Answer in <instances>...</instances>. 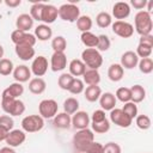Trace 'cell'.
I'll return each instance as SVG.
<instances>
[{
    "label": "cell",
    "mask_w": 153,
    "mask_h": 153,
    "mask_svg": "<svg viewBox=\"0 0 153 153\" xmlns=\"http://www.w3.org/2000/svg\"><path fill=\"white\" fill-rule=\"evenodd\" d=\"M76 153H81V152H76Z\"/></svg>",
    "instance_id": "59"
},
{
    "label": "cell",
    "mask_w": 153,
    "mask_h": 153,
    "mask_svg": "<svg viewBox=\"0 0 153 153\" xmlns=\"http://www.w3.org/2000/svg\"><path fill=\"white\" fill-rule=\"evenodd\" d=\"M130 93H131V102L137 104L141 103L145 97H146V90L141 85H134L130 87Z\"/></svg>",
    "instance_id": "29"
},
{
    "label": "cell",
    "mask_w": 153,
    "mask_h": 153,
    "mask_svg": "<svg viewBox=\"0 0 153 153\" xmlns=\"http://www.w3.org/2000/svg\"><path fill=\"white\" fill-rule=\"evenodd\" d=\"M13 62L8 59H1L0 60V74L1 75H10L11 73H13Z\"/></svg>",
    "instance_id": "42"
},
{
    "label": "cell",
    "mask_w": 153,
    "mask_h": 153,
    "mask_svg": "<svg viewBox=\"0 0 153 153\" xmlns=\"http://www.w3.org/2000/svg\"><path fill=\"white\" fill-rule=\"evenodd\" d=\"M11 41L18 45V44H26V45H31L33 47L36 44V37L35 35L30 33V32H24L20 30H14L11 33Z\"/></svg>",
    "instance_id": "9"
},
{
    "label": "cell",
    "mask_w": 153,
    "mask_h": 153,
    "mask_svg": "<svg viewBox=\"0 0 153 153\" xmlns=\"http://www.w3.org/2000/svg\"><path fill=\"white\" fill-rule=\"evenodd\" d=\"M130 5L134 6V8H136V10H142V8L146 7L147 1L146 0H131Z\"/></svg>",
    "instance_id": "52"
},
{
    "label": "cell",
    "mask_w": 153,
    "mask_h": 153,
    "mask_svg": "<svg viewBox=\"0 0 153 153\" xmlns=\"http://www.w3.org/2000/svg\"><path fill=\"white\" fill-rule=\"evenodd\" d=\"M137 66H139L140 72L143 74H149L153 71V61L151 57H145V59L139 60Z\"/></svg>",
    "instance_id": "38"
},
{
    "label": "cell",
    "mask_w": 153,
    "mask_h": 153,
    "mask_svg": "<svg viewBox=\"0 0 153 153\" xmlns=\"http://www.w3.org/2000/svg\"><path fill=\"white\" fill-rule=\"evenodd\" d=\"M51 48H53L54 51H62V53H65V50L67 48L66 38L63 36H56L51 41Z\"/></svg>",
    "instance_id": "36"
},
{
    "label": "cell",
    "mask_w": 153,
    "mask_h": 153,
    "mask_svg": "<svg viewBox=\"0 0 153 153\" xmlns=\"http://www.w3.org/2000/svg\"><path fill=\"white\" fill-rule=\"evenodd\" d=\"M4 53H5V51H4V48H2V45L0 44V60L2 59V56H4Z\"/></svg>",
    "instance_id": "57"
},
{
    "label": "cell",
    "mask_w": 153,
    "mask_h": 153,
    "mask_svg": "<svg viewBox=\"0 0 153 153\" xmlns=\"http://www.w3.org/2000/svg\"><path fill=\"white\" fill-rule=\"evenodd\" d=\"M73 79H74V76H73V75H71L69 73H62V74L59 76L57 85H59V87H60V88L68 91V88H69V86H71V84H72Z\"/></svg>",
    "instance_id": "39"
},
{
    "label": "cell",
    "mask_w": 153,
    "mask_h": 153,
    "mask_svg": "<svg viewBox=\"0 0 153 153\" xmlns=\"http://www.w3.org/2000/svg\"><path fill=\"white\" fill-rule=\"evenodd\" d=\"M68 68H69V74L71 75H73L74 78L76 76H82V74L85 73V71H86V66H85V63L81 61V60H79V59H74V60H72L71 62H69V65H68Z\"/></svg>",
    "instance_id": "22"
},
{
    "label": "cell",
    "mask_w": 153,
    "mask_h": 153,
    "mask_svg": "<svg viewBox=\"0 0 153 153\" xmlns=\"http://www.w3.org/2000/svg\"><path fill=\"white\" fill-rule=\"evenodd\" d=\"M103 153H122L121 146L116 142H108L103 145Z\"/></svg>",
    "instance_id": "48"
},
{
    "label": "cell",
    "mask_w": 153,
    "mask_h": 153,
    "mask_svg": "<svg viewBox=\"0 0 153 153\" xmlns=\"http://www.w3.org/2000/svg\"><path fill=\"white\" fill-rule=\"evenodd\" d=\"M14 126V121L10 115H2L0 116V127L6 129L7 131H11L13 129Z\"/></svg>",
    "instance_id": "47"
},
{
    "label": "cell",
    "mask_w": 153,
    "mask_h": 153,
    "mask_svg": "<svg viewBox=\"0 0 153 153\" xmlns=\"http://www.w3.org/2000/svg\"><path fill=\"white\" fill-rule=\"evenodd\" d=\"M13 78L17 82H25V81H29V79L31 78V71L27 66L25 65H19L17 67H14L13 69Z\"/></svg>",
    "instance_id": "17"
},
{
    "label": "cell",
    "mask_w": 153,
    "mask_h": 153,
    "mask_svg": "<svg viewBox=\"0 0 153 153\" xmlns=\"http://www.w3.org/2000/svg\"><path fill=\"white\" fill-rule=\"evenodd\" d=\"M90 122H91V120L86 111H76L75 114H73L72 126L74 129H78V130L86 129V128H88Z\"/></svg>",
    "instance_id": "13"
},
{
    "label": "cell",
    "mask_w": 153,
    "mask_h": 153,
    "mask_svg": "<svg viewBox=\"0 0 153 153\" xmlns=\"http://www.w3.org/2000/svg\"><path fill=\"white\" fill-rule=\"evenodd\" d=\"M30 71L37 78L43 76L47 73V71H48V60H47V57L45 56H42V55L35 57L33 61H32V63H31Z\"/></svg>",
    "instance_id": "10"
},
{
    "label": "cell",
    "mask_w": 153,
    "mask_h": 153,
    "mask_svg": "<svg viewBox=\"0 0 153 153\" xmlns=\"http://www.w3.org/2000/svg\"><path fill=\"white\" fill-rule=\"evenodd\" d=\"M84 94L87 102L93 103V102H97L102 96V88L98 85H91L84 90Z\"/></svg>",
    "instance_id": "28"
},
{
    "label": "cell",
    "mask_w": 153,
    "mask_h": 153,
    "mask_svg": "<svg viewBox=\"0 0 153 153\" xmlns=\"http://www.w3.org/2000/svg\"><path fill=\"white\" fill-rule=\"evenodd\" d=\"M139 63V56L135 54V51L133 50H128L126 53L122 54L121 56V66L123 67V69H133L134 67H136Z\"/></svg>",
    "instance_id": "15"
},
{
    "label": "cell",
    "mask_w": 153,
    "mask_h": 153,
    "mask_svg": "<svg viewBox=\"0 0 153 153\" xmlns=\"http://www.w3.org/2000/svg\"><path fill=\"white\" fill-rule=\"evenodd\" d=\"M91 127H92V131H94L97 134H105L110 130V122H109L108 118H105L102 122L91 123Z\"/></svg>",
    "instance_id": "37"
},
{
    "label": "cell",
    "mask_w": 153,
    "mask_h": 153,
    "mask_svg": "<svg viewBox=\"0 0 153 153\" xmlns=\"http://www.w3.org/2000/svg\"><path fill=\"white\" fill-rule=\"evenodd\" d=\"M110 121L121 128H128L133 123V120L126 112H123L122 109H117V108L110 111Z\"/></svg>",
    "instance_id": "7"
},
{
    "label": "cell",
    "mask_w": 153,
    "mask_h": 153,
    "mask_svg": "<svg viewBox=\"0 0 153 153\" xmlns=\"http://www.w3.org/2000/svg\"><path fill=\"white\" fill-rule=\"evenodd\" d=\"M44 127V120L39 115H29L22 120V128L26 133L39 131Z\"/></svg>",
    "instance_id": "5"
},
{
    "label": "cell",
    "mask_w": 153,
    "mask_h": 153,
    "mask_svg": "<svg viewBox=\"0 0 153 153\" xmlns=\"http://www.w3.org/2000/svg\"><path fill=\"white\" fill-rule=\"evenodd\" d=\"M0 153H16V151H14L12 147L6 146V147H2V148L0 149Z\"/></svg>",
    "instance_id": "55"
},
{
    "label": "cell",
    "mask_w": 153,
    "mask_h": 153,
    "mask_svg": "<svg viewBox=\"0 0 153 153\" xmlns=\"http://www.w3.org/2000/svg\"><path fill=\"white\" fill-rule=\"evenodd\" d=\"M16 26H17V30L27 32V31L33 26V19L31 18L30 14H27V13H22V14H19V16L17 17Z\"/></svg>",
    "instance_id": "20"
},
{
    "label": "cell",
    "mask_w": 153,
    "mask_h": 153,
    "mask_svg": "<svg viewBox=\"0 0 153 153\" xmlns=\"http://www.w3.org/2000/svg\"><path fill=\"white\" fill-rule=\"evenodd\" d=\"M82 81L88 86L98 85L100 82V74L98 69H86L85 73L82 74Z\"/></svg>",
    "instance_id": "25"
},
{
    "label": "cell",
    "mask_w": 153,
    "mask_h": 153,
    "mask_svg": "<svg viewBox=\"0 0 153 153\" xmlns=\"http://www.w3.org/2000/svg\"><path fill=\"white\" fill-rule=\"evenodd\" d=\"M92 19L90 16H80L76 20V27L81 31V32H87L92 29Z\"/></svg>",
    "instance_id": "32"
},
{
    "label": "cell",
    "mask_w": 153,
    "mask_h": 153,
    "mask_svg": "<svg viewBox=\"0 0 153 153\" xmlns=\"http://www.w3.org/2000/svg\"><path fill=\"white\" fill-rule=\"evenodd\" d=\"M130 14V6L128 2L124 1H118L115 2L112 6V16L115 17V19L117 20H123L126 18H128Z\"/></svg>",
    "instance_id": "14"
},
{
    "label": "cell",
    "mask_w": 153,
    "mask_h": 153,
    "mask_svg": "<svg viewBox=\"0 0 153 153\" xmlns=\"http://www.w3.org/2000/svg\"><path fill=\"white\" fill-rule=\"evenodd\" d=\"M53 36V30L49 25L47 24H41L37 25L35 29V37L38 41H48Z\"/></svg>",
    "instance_id": "23"
},
{
    "label": "cell",
    "mask_w": 153,
    "mask_h": 153,
    "mask_svg": "<svg viewBox=\"0 0 153 153\" xmlns=\"http://www.w3.org/2000/svg\"><path fill=\"white\" fill-rule=\"evenodd\" d=\"M134 23H135V30L140 36L151 35V32L153 30L151 13H148L147 11H139L135 14Z\"/></svg>",
    "instance_id": "1"
},
{
    "label": "cell",
    "mask_w": 153,
    "mask_h": 153,
    "mask_svg": "<svg viewBox=\"0 0 153 153\" xmlns=\"http://www.w3.org/2000/svg\"><path fill=\"white\" fill-rule=\"evenodd\" d=\"M44 2H35L31 8H30V16L33 20H38L41 22L42 20V12H43V8H44Z\"/></svg>",
    "instance_id": "34"
},
{
    "label": "cell",
    "mask_w": 153,
    "mask_h": 153,
    "mask_svg": "<svg viewBox=\"0 0 153 153\" xmlns=\"http://www.w3.org/2000/svg\"><path fill=\"white\" fill-rule=\"evenodd\" d=\"M1 2H2V1H1V0H0V4H1Z\"/></svg>",
    "instance_id": "58"
},
{
    "label": "cell",
    "mask_w": 153,
    "mask_h": 153,
    "mask_svg": "<svg viewBox=\"0 0 153 153\" xmlns=\"http://www.w3.org/2000/svg\"><path fill=\"white\" fill-rule=\"evenodd\" d=\"M7 134H8V131H7L6 129H4V128H1V127H0V142L6 140Z\"/></svg>",
    "instance_id": "54"
},
{
    "label": "cell",
    "mask_w": 153,
    "mask_h": 153,
    "mask_svg": "<svg viewBox=\"0 0 153 153\" xmlns=\"http://www.w3.org/2000/svg\"><path fill=\"white\" fill-rule=\"evenodd\" d=\"M123 75H124V69H123V67L120 63H112V65H110V67L108 69V78L111 81L117 82V81L122 80Z\"/></svg>",
    "instance_id": "24"
},
{
    "label": "cell",
    "mask_w": 153,
    "mask_h": 153,
    "mask_svg": "<svg viewBox=\"0 0 153 153\" xmlns=\"http://www.w3.org/2000/svg\"><path fill=\"white\" fill-rule=\"evenodd\" d=\"M59 12V17L65 20V22H69V23H74L78 20V18L80 17V10L75 4L68 2V4H63L57 8Z\"/></svg>",
    "instance_id": "4"
},
{
    "label": "cell",
    "mask_w": 153,
    "mask_h": 153,
    "mask_svg": "<svg viewBox=\"0 0 153 153\" xmlns=\"http://www.w3.org/2000/svg\"><path fill=\"white\" fill-rule=\"evenodd\" d=\"M94 141V134L91 129H80L73 136V146L78 152L84 153L86 147Z\"/></svg>",
    "instance_id": "2"
},
{
    "label": "cell",
    "mask_w": 153,
    "mask_h": 153,
    "mask_svg": "<svg viewBox=\"0 0 153 153\" xmlns=\"http://www.w3.org/2000/svg\"><path fill=\"white\" fill-rule=\"evenodd\" d=\"M139 43H142V44L153 47V36H152V35H145V36H141L140 39H139Z\"/></svg>",
    "instance_id": "51"
},
{
    "label": "cell",
    "mask_w": 153,
    "mask_h": 153,
    "mask_svg": "<svg viewBox=\"0 0 153 153\" xmlns=\"http://www.w3.org/2000/svg\"><path fill=\"white\" fill-rule=\"evenodd\" d=\"M105 118H106L105 111L102 110V109H99V110H94V111H93V114H92V116H91L90 120H91L92 123H98V122L104 121Z\"/></svg>",
    "instance_id": "50"
},
{
    "label": "cell",
    "mask_w": 153,
    "mask_h": 153,
    "mask_svg": "<svg viewBox=\"0 0 153 153\" xmlns=\"http://www.w3.org/2000/svg\"><path fill=\"white\" fill-rule=\"evenodd\" d=\"M98 100H99V104H100L102 110H104V111H111L112 109H115L116 102H117L115 94L111 93V92H105V93H103V94L99 97Z\"/></svg>",
    "instance_id": "19"
},
{
    "label": "cell",
    "mask_w": 153,
    "mask_h": 153,
    "mask_svg": "<svg viewBox=\"0 0 153 153\" xmlns=\"http://www.w3.org/2000/svg\"><path fill=\"white\" fill-rule=\"evenodd\" d=\"M8 7H17L22 4V0H5L4 1Z\"/></svg>",
    "instance_id": "53"
},
{
    "label": "cell",
    "mask_w": 153,
    "mask_h": 153,
    "mask_svg": "<svg viewBox=\"0 0 153 153\" xmlns=\"http://www.w3.org/2000/svg\"><path fill=\"white\" fill-rule=\"evenodd\" d=\"M152 49H153V47H149V45H146V44L139 43V44H137V48H136L135 54H136L139 57H141V59L149 57V56H151V54H152Z\"/></svg>",
    "instance_id": "45"
},
{
    "label": "cell",
    "mask_w": 153,
    "mask_h": 153,
    "mask_svg": "<svg viewBox=\"0 0 153 153\" xmlns=\"http://www.w3.org/2000/svg\"><path fill=\"white\" fill-rule=\"evenodd\" d=\"M81 61L88 69H98L103 65V56L96 48H86L81 53Z\"/></svg>",
    "instance_id": "3"
},
{
    "label": "cell",
    "mask_w": 153,
    "mask_h": 153,
    "mask_svg": "<svg viewBox=\"0 0 153 153\" xmlns=\"http://www.w3.org/2000/svg\"><path fill=\"white\" fill-rule=\"evenodd\" d=\"M96 23L99 27L105 29L112 24V18L108 12H99L96 17Z\"/></svg>",
    "instance_id": "33"
},
{
    "label": "cell",
    "mask_w": 153,
    "mask_h": 153,
    "mask_svg": "<svg viewBox=\"0 0 153 153\" xmlns=\"http://www.w3.org/2000/svg\"><path fill=\"white\" fill-rule=\"evenodd\" d=\"M122 110H123V112H126L131 120H134V118L137 116V106H136V104L133 103V102L124 103Z\"/></svg>",
    "instance_id": "46"
},
{
    "label": "cell",
    "mask_w": 153,
    "mask_h": 153,
    "mask_svg": "<svg viewBox=\"0 0 153 153\" xmlns=\"http://www.w3.org/2000/svg\"><path fill=\"white\" fill-rule=\"evenodd\" d=\"M47 84L42 78H33L29 82V90L33 94H42L45 91Z\"/></svg>",
    "instance_id": "27"
},
{
    "label": "cell",
    "mask_w": 153,
    "mask_h": 153,
    "mask_svg": "<svg viewBox=\"0 0 153 153\" xmlns=\"http://www.w3.org/2000/svg\"><path fill=\"white\" fill-rule=\"evenodd\" d=\"M24 111H25V104L20 99H16L8 115L10 116H19V115H23Z\"/></svg>",
    "instance_id": "43"
},
{
    "label": "cell",
    "mask_w": 153,
    "mask_h": 153,
    "mask_svg": "<svg viewBox=\"0 0 153 153\" xmlns=\"http://www.w3.org/2000/svg\"><path fill=\"white\" fill-rule=\"evenodd\" d=\"M17 56L23 61H29L35 56V48L26 44H18L14 48Z\"/></svg>",
    "instance_id": "21"
},
{
    "label": "cell",
    "mask_w": 153,
    "mask_h": 153,
    "mask_svg": "<svg viewBox=\"0 0 153 153\" xmlns=\"http://www.w3.org/2000/svg\"><path fill=\"white\" fill-rule=\"evenodd\" d=\"M72 124V118L66 112H60V114H56L55 117H54V126L56 128H60V129H67L69 128Z\"/></svg>",
    "instance_id": "26"
},
{
    "label": "cell",
    "mask_w": 153,
    "mask_h": 153,
    "mask_svg": "<svg viewBox=\"0 0 153 153\" xmlns=\"http://www.w3.org/2000/svg\"><path fill=\"white\" fill-rule=\"evenodd\" d=\"M116 99H118L120 102L122 103H128V102H131V93H130V88L129 87H120L117 88L116 91V94H115Z\"/></svg>",
    "instance_id": "35"
},
{
    "label": "cell",
    "mask_w": 153,
    "mask_h": 153,
    "mask_svg": "<svg viewBox=\"0 0 153 153\" xmlns=\"http://www.w3.org/2000/svg\"><path fill=\"white\" fill-rule=\"evenodd\" d=\"M79 109V100L74 97H69L63 102V112L68 115H73Z\"/></svg>",
    "instance_id": "31"
},
{
    "label": "cell",
    "mask_w": 153,
    "mask_h": 153,
    "mask_svg": "<svg viewBox=\"0 0 153 153\" xmlns=\"http://www.w3.org/2000/svg\"><path fill=\"white\" fill-rule=\"evenodd\" d=\"M26 140V134L24 130L20 129H12L11 131H8L7 137L5 140V142L10 146V147H18L22 143H24V141Z\"/></svg>",
    "instance_id": "11"
},
{
    "label": "cell",
    "mask_w": 153,
    "mask_h": 153,
    "mask_svg": "<svg viewBox=\"0 0 153 153\" xmlns=\"http://www.w3.org/2000/svg\"><path fill=\"white\" fill-rule=\"evenodd\" d=\"M147 12L148 13H151V11H152V8H153V1H147Z\"/></svg>",
    "instance_id": "56"
},
{
    "label": "cell",
    "mask_w": 153,
    "mask_h": 153,
    "mask_svg": "<svg viewBox=\"0 0 153 153\" xmlns=\"http://www.w3.org/2000/svg\"><path fill=\"white\" fill-rule=\"evenodd\" d=\"M50 67L53 72L63 71L67 67V56L62 51H54L50 59Z\"/></svg>",
    "instance_id": "12"
},
{
    "label": "cell",
    "mask_w": 153,
    "mask_h": 153,
    "mask_svg": "<svg viewBox=\"0 0 153 153\" xmlns=\"http://www.w3.org/2000/svg\"><path fill=\"white\" fill-rule=\"evenodd\" d=\"M111 27L114 33L122 38H129L134 33V26L126 20H116L111 24Z\"/></svg>",
    "instance_id": "8"
},
{
    "label": "cell",
    "mask_w": 153,
    "mask_h": 153,
    "mask_svg": "<svg viewBox=\"0 0 153 153\" xmlns=\"http://www.w3.org/2000/svg\"><path fill=\"white\" fill-rule=\"evenodd\" d=\"M57 110H59V105H57L56 100H54V99H43L38 104L39 116L43 120L44 118H54L55 115L57 114Z\"/></svg>",
    "instance_id": "6"
},
{
    "label": "cell",
    "mask_w": 153,
    "mask_h": 153,
    "mask_svg": "<svg viewBox=\"0 0 153 153\" xmlns=\"http://www.w3.org/2000/svg\"><path fill=\"white\" fill-rule=\"evenodd\" d=\"M111 45V42L109 39V37L106 35H99L98 36V43H97V50L100 53V51H106L109 50Z\"/></svg>",
    "instance_id": "44"
},
{
    "label": "cell",
    "mask_w": 153,
    "mask_h": 153,
    "mask_svg": "<svg viewBox=\"0 0 153 153\" xmlns=\"http://www.w3.org/2000/svg\"><path fill=\"white\" fill-rule=\"evenodd\" d=\"M80 39H81L82 44L85 47H87V48H96L97 47V43H98V36H96L91 31L81 32Z\"/></svg>",
    "instance_id": "30"
},
{
    "label": "cell",
    "mask_w": 153,
    "mask_h": 153,
    "mask_svg": "<svg viewBox=\"0 0 153 153\" xmlns=\"http://www.w3.org/2000/svg\"><path fill=\"white\" fill-rule=\"evenodd\" d=\"M84 153H103V145L100 142L93 141L86 147Z\"/></svg>",
    "instance_id": "49"
},
{
    "label": "cell",
    "mask_w": 153,
    "mask_h": 153,
    "mask_svg": "<svg viewBox=\"0 0 153 153\" xmlns=\"http://www.w3.org/2000/svg\"><path fill=\"white\" fill-rule=\"evenodd\" d=\"M57 16H59L57 8L54 5L45 4L44 8H43V12H42V20L41 22H43L44 24L49 25V24L54 23L57 19Z\"/></svg>",
    "instance_id": "18"
},
{
    "label": "cell",
    "mask_w": 153,
    "mask_h": 153,
    "mask_svg": "<svg viewBox=\"0 0 153 153\" xmlns=\"http://www.w3.org/2000/svg\"><path fill=\"white\" fill-rule=\"evenodd\" d=\"M135 123H136V127L141 130H147L151 128V118L147 116V115H137L135 117Z\"/></svg>",
    "instance_id": "40"
},
{
    "label": "cell",
    "mask_w": 153,
    "mask_h": 153,
    "mask_svg": "<svg viewBox=\"0 0 153 153\" xmlns=\"http://www.w3.org/2000/svg\"><path fill=\"white\" fill-rule=\"evenodd\" d=\"M24 93V86L20 82H12L8 87H6L2 93H1V98H14L18 99L22 94Z\"/></svg>",
    "instance_id": "16"
},
{
    "label": "cell",
    "mask_w": 153,
    "mask_h": 153,
    "mask_svg": "<svg viewBox=\"0 0 153 153\" xmlns=\"http://www.w3.org/2000/svg\"><path fill=\"white\" fill-rule=\"evenodd\" d=\"M84 90H85V84L79 78H74L72 84H71V86H69V88H68V91L72 94H80L81 92H84Z\"/></svg>",
    "instance_id": "41"
}]
</instances>
